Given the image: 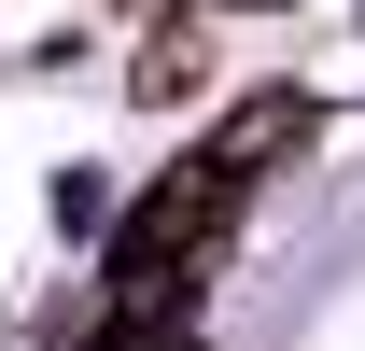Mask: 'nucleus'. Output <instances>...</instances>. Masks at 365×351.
Segmentation results:
<instances>
[{"mask_svg":"<svg viewBox=\"0 0 365 351\" xmlns=\"http://www.w3.org/2000/svg\"><path fill=\"white\" fill-rule=\"evenodd\" d=\"M239 197L253 183L225 169V155H182L155 197L127 211V239H113V309H140V323H169L182 295H197V267H211V239L239 225Z\"/></svg>","mask_w":365,"mask_h":351,"instance_id":"obj_1","label":"nucleus"}]
</instances>
